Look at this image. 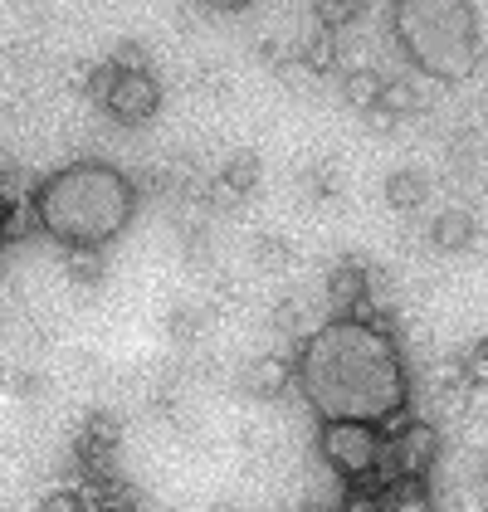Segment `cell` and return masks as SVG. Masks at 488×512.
Instances as JSON below:
<instances>
[{"label":"cell","instance_id":"1","mask_svg":"<svg viewBox=\"0 0 488 512\" xmlns=\"http://www.w3.org/2000/svg\"><path fill=\"white\" fill-rule=\"evenodd\" d=\"M293 386L318 420H362L386 425L406 415L410 376L401 342L357 317H332L313 327L293 361Z\"/></svg>","mask_w":488,"mask_h":512},{"label":"cell","instance_id":"2","mask_svg":"<svg viewBox=\"0 0 488 512\" xmlns=\"http://www.w3.org/2000/svg\"><path fill=\"white\" fill-rule=\"evenodd\" d=\"M35 220L64 249H103L132 225L137 181L113 161H69L35 186Z\"/></svg>","mask_w":488,"mask_h":512},{"label":"cell","instance_id":"3","mask_svg":"<svg viewBox=\"0 0 488 512\" xmlns=\"http://www.w3.org/2000/svg\"><path fill=\"white\" fill-rule=\"evenodd\" d=\"M391 44L425 79L469 83L484 64L479 5L474 0H391Z\"/></svg>","mask_w":488,"mask_h":512},{"label":"cell","instance_id":"4","mask_svg":"<svg viewBox=\"0 0 488 512\" xmlns=\"http://www.w3.org/2000/svg\"><path fill=\"white\" fill-rule=\"evenodd\" d=\"M381 430L362 425V420H323L318 430V459L332 478H342L347 488H366L371 493V478L381 464Z\"/></svg>","mask_w":488,"mask_h":512},{"label":"cell","instance_id":"5","mask_svg":"<svg viewBox=\"0 0 488 512\" xmlns=\"http://www.w3.org/2000/svg\"><path fill=\"white\" fill-rule=\"evenodd\" d=\"M88 98L118 127H147L162 113V83H157V74H132V69H113V64H93Z\"/></svg>","mask_w":488,"mask_h":512},{"label":"cell","instance_id":"6","mask_svg":"<svg viewBox=\"0 0 488 512\" xmlns=\"http://www.w3.org/2000/svg\"><path fill=\"white\" fill-rule=\"evenodd\" d=\"M479 215L469 205H445L435 220H425V244L435 254H469L479 244Z\"/></svg>","mask_w":488,"mask_h":512},{"label":"cell","instance_id":"7","mask_svg":"<svg viewBox=\"0 0 488 512\" xmlns=\"http://www.w3.org/2000/svg\"><path fill=\"white\" fill-rule=\"evenodd\" d=\"M288 386H293V356L288 352H264L240 371V391L249 395V400H259V405L284 400Z\"/></svg>","mask_w":488,"mask_h":512},{"label":"cell","instance_id":"8","mask_svg":"<svg viewBox=\"0 0 488 512\" xmlns=\"http://www.w3.org/2000/svg\"><path fill=\"white\" fill-rule=\"evenodd\" d=\"M381 196L386 205L396 210V215H420L430 196H435V186H430V171H420V166H396V171H386V186H381Z\"/></svg>","mask_w":488,"mask_h":512},{"label":"cell","instance_id":"9","mask_svg":"<svg viewBox=\"0 0 488 512\" xmlns=\"http://www.w3.org/2000/svg\"><path fill=\"white\" fill-rule=\"evenodd\" d=\"M342 186H347V176H342V161L337 157H313L298 171V196L308 205H332L342 196Z\"/></svg>","mask_w":488,"mask_h":512},{"label":"cell","instance_id":"10","mask_svg":"<svg viewBox=\"0 0 488 512\" xmlns=\"http://www.w3.org/2000/svg\"><path fill=\"white\" fill-rule=\"evenodd\" d=\"M215 176H220L240 200H249V196H259V186H264V157L249 152V147H240V152L225 157V166H220Z\"/></svg>","mask_w":488,"mask_h":512},{"label":"cell","instance_id":"11","mask_svg":"<svg viewBox=\"0 0 488 512\" xmlns=\"http://www.w3.org/2000/svg\"><path fill=\"white\" fill-rule=\"evenodd\" d=\"M376 108H386L396 122H410L420 118L430 103H425V93L415 88V79H406V74H391V79L381 83V98H376Z\"/></svg>","mask_w":488,"mask_h":512},{"label":"cell","instance_id":"12","mask_svg":"<svg viewBox=\"0 0 488 512\" xmlns=\"http://www.w3.org/2000/svg\"><path fill=\"white\" fill-rule=\"evenodd\" d=\"M376 512H435L430 483H415V478H396L391 488H381V493H376Z\"/></svg>","mask_w":488,"mask_h":512},{"label":"cell","instance_id":"13","mask_svg":"<svg viewBox=\"0 0 488 512\" xmlns=\"http://www.w3.org/2000/svg\"><path fill=\"white\" fill-rule=\"evenodd\" d=\"M249 254H254V264L264 274H284V269H293V259H298L293 239L279 235V230H259V235L249 239Z\"/></svg>","mask_w":488,"mask_h":512},{"label":"cell","instance_id":"14","mask_svg":"<svg viewBox=\"0 0 488 512\" xmlns=\"http://www.w3.org/2000/svg\"><path fill=\"white\" fill-rule=\"evenodd\" d=\"M269 332H279L284 342L308 337V303H303L298 293H279V298L269 303Z\"/></svg>","mask_w":488,"mask_h":512},{"label":"cell","instance_id":"15","mask_svg":"<svg viewBox=\"0 0 488 512\" xmlns=\"http://www.w3.org/2000/svg\"><path fill=\"white\" fill-rule=\"evenodd\" d=\"M381 83H386V74H381V69H347V74L337 79V93H342V103H347V108L366 113V108H376Z\"/></svg>","mask_w":488,"mask_h":512},{"label":"cell","instance_id":"16","mask_svg":"<svg viewBox=\"0 0 488 512\" xmlns=\"http://www.w3.org/2000/svg\"><path fill=\"white\" fill-rule=\"evenodd\" d=\"M366 10H371V0H313V25L327 30V35H337V30L362 25Z\"/></svg>","mask_w":488,"mask_h":512},{"label":"cell","instance_id":"17","mask_svg":"<svg viewBox=\"0 0 488 512\" xmlns=\"http://www.w3.org/2000/svg\"><path fill=\"white\" fill-rule=\"evenodd\" d=\"M274 74V83L284 88L288 98H318L323 93V74H313L303 59H284L279 69H269Z\"/></svg>","mask_w":488,"mask_h":512},{"label":"cell","instance_id":"18","mask_svg":"<svg viewBox=\"0 0 488 512\" xmlns=\"http://www.w3.org/2000/svg\"><path fill=\"white\" fill-rule=\"evenodd\" d=\"M205 308L201 303H176V308H171V313H166V337H171V342H181V347H186V342H196V337H201L205 332Z\"/></svg>","mask_w":488,"mask_h":512},{"label":"cell","instance_id":"19","mask_svg":"<svg viewBox=\"0 0 488 512\" xmlns=\"http://www.w3.org/2000/svg\"><path fill=\"white\" fill-rule=\"evenodd\" d=\"M191 93H201L210 103H225L230 93H235V83H230V69L225 64H196V74H191Z\"/></svg>","mask_w":488,"mask_h":512},{"label":"cell","instance_id":"20","mask_svg":"<svg viewBox=\"0 0 488 512\" xmlns=\"http://www.w3.org/2000/svg\"><path fill=\"white\" fill-rule=\"evenodd\" d=\"M40 64H44V44H40V35H20V40L5 44V69H10V74L30 79V74H35Z\"/></svg>","mask_w":488,"mask_h":512},{"label":"cell","instance_id":"21","mask_svg":"<svg viewBox=\"0 0 488 512\" xmlns=\"http://www.w3.org/2000/svg\"><path fill=\"white\" fill-rule=\"evenodd\" d=\"M64 274H69V283H79V288H98V283H103V259H98V249H69Z\"/></svg>","mask_w":488,"mask_h":512},{"label":"cell","instance_id":"22","mask_svg":"<svg viewBox=\"0 0 488 512\" xmlns=\"http://www.w3.org/2000/svg\"><path fill=\"white\" fill-rule=\"evenodd\" d=\"M10 15L20 20L25 35H40V30L54 25V5L49 0H10Z\"/></svg>","mask_w":488,"mask_h":512},{"label":"cell","instance_id":"23","mask_svg":"<svg viewBox=\"0 0 488 512\" xmlns=\"http://www.w3.org/2000/svg\"><path fill=\"white\" fill-rule=\"evenodd\" d=\"M108 64H113V69H132V74H152V49L142 40H122Z\"/></svg>","mask_w":488,"mask_h":512},{"label":"cell","instance_id":"24","mask_svg":"<svg viewBox=\"0 0 488 512\" xmlns=\"http://www.w3.org/2000/svg\"><path fill=\"white\" fill-rule=\"evenodd\" d=\"M205 15H210V10H205L201 0H181L171 20H176V30H181V35H196V30L205 25Z\"/></svg>","mask_w":488,"mask_h":512},{"label":"cell","instance_id":"25","mask_svg":"<svg viewBox=\"0 0 488 512\" xmlns=\"http://www.w3.org/2000/svg\"><path fill=\"white\" fill-rule=\"evenodd\" d=\"M10 395H20V400H30V395H40L44 391V376L40 371H10Z\"/></svg>","mask_w":488,"mask_h":512},{"label":"cell","instance_id":"26","mask_svg":"<svg viewBox=\"0 0 488 512\" xmlns=\"http://www.w3.org/2000/svg\"><path fill=\"white\" fill-rule=\"evenodd\" d=\"M342 512H376V493H366V488H347V493H342Z\"/></svg>","mask_w":488,"mask_h":512},{"label":"cell","instance_id":"27","mask_svg":"<svg viewBox=\"0 0 488 512\" xmlns=\"http://www.w3.org/2000/svg\"><path fill=\"white\" fill-rule=\"evenodd\" d=\"M362 122H366V127H371V132H376V137H386V132H396V127H401V122L391 118L386 108H366V113H362Z\"/></svg>","mask_w":488,"mask_h":512},{"label":"cell","instance_id":"28","mask_svg":"<svg viewBox=\"0 0 488 512\" xmlns=\"http://www.w3.org/2000/svg\"><path fill=\"white\" fill-rule=\"evenodd\" d=\"M210 15H244L249 5H259V0H201Z\"/></svg>","mask_w":488,"mask_h":512},{"label":"cell","instance_id":"29","mask_svg":"<svg viewBox=\"0 0 488 512\" xmlns=\"http://www.w3.org/2000/svg\"><path fill=\"white\" fill-rule=\"evenodd\" d=\"M210 512H244L240 503H210Z\"/></svg>","mask_w":488,"mask_h":512},{"label":"cell","instance_id":"30","mask_svg":"<svg viewBox=\"0 0 488 512\" xmlns=\"http://www.w3.org/2000/svg\"><path fill=\"white\" fill-rule=\"evenodd\" d=\"M479 488H484V498H488V459L479 464Z\"/></svg>","mask_w":488,"mask_h":512},{"label":"cell","instance_id":"31","mask_svg":"<svg viewBox=\"0 0 488 512\" xmlns=\"http://www.w3.org/2000/svg\"><path fill=\"white\" fill-rule=\"evenodd\" d=\"M298 512H332V508H323V503H308V508H298Z\"/></svg>","mask_w":488,"mask_h":512},{"label":"cell","instance_id":"32","mask_svg":"<svg viewBox=\"0 0 488 512\" xmlns=\"http://www.w3.org/2000/svg\"><path fill=\"white\" fill-rule=\"evenodd\" d=\"M5 210H10V205H5V196H0V230H5Z\"/></svg>","mask_w":488,"mask_h":512}]
</instances>
